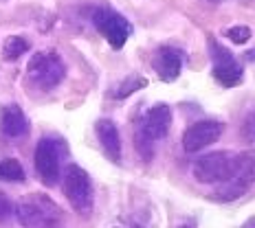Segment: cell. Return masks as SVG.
Instances as JSON below:
<instances>
[{
	"label": "cell",
	"mask_w": 255,
	"mask_h": 228,
	"mask_svg": "<svg viewBox=\"0 0 255 228\" xmlns=\"http://www.w3.org/2000/svg\"><path fill=\"white\" fill-rule=\"evenodd\" d=\"M13 213L22 228H60L62 226V211L49 195L31 193L24 195L13 206Z\"/></svg>",
	"instance_id": "6da1fadb"
},
{
	"label": "cell",
	"mask_w": 255,
	"mask_h": 228,
	"mask_svg": "<svg viewBox=\"0 0 255 228\" xmlns=\"http://www.w3.org/2000/svg\"><path fill=\"white\" fill-rule=\"evenodd\" d=\"M253 184H255V152L236 153L229 178L216 187V200L233 202V200L242 198Z\"/></svg>",
	"instance_id": "7a4b0ae2"
},
{
	"label": "cell",
	"mask_w": 255,
	"mask_h": 228,
	"mask_svg": "<svg viewBox=\"0 0 255 228\" xmlns=\"http://www.w3.org/2000/svg\"><path fill=\"white\" fill-rule=\"evenodd\" d=\"M64 77H66V64L55 51L35 53L26 64V79L31 86H35L42 92L60 86Z\"/></svg>",
	"instance_id": "3957f363"
},
{
	"label": "cell",
	"mask_w": 255,
	"mask_h": 228,
	"mask_svg": "<svg viewBox=\"0 0 255 228\" xmlns=\"http://www.w3.org/2000/svg\"><path fill=\"white\" fill-rule=\"evenodd\" d=\"M66 153V143L57 136H44L38 141L33 153L38 178L46 187H55L62 178V158Z\"/></svg>",
	"instance_id": "277c9868"
},
{
	"label": "cell",
	"mask_w": 255,
	"mask_h": 228,
	"mask_svg": "<svg viewBox=\"0 0 255 228\" xmlns=\"http://www.w3.org/2000/svg\"><path fill=\"white\" fill-rule=\"evenodd\" d=\"M62 184H64L66 200L71 202V206L79 215L86 217L93 213L95 191H93V182H90V176L86 173V169L71 162V165L62 171Z\"/></svg>",
	"instance_id": "5b68a950"
},
{
	"label": "cell",
	"mask_w": 255,
	"mask_h": 228,
	"mask_svg": "<svg viewBox=\"0 0 255 228\" xmlns=\"http://www.w3.org/2000/svg\"><path fill=\"white\" fill-rule=\"evenodd\" d=\"M169 127H172V108L167 103H156L141 114L136 125V141L143 156H145V145L152 152V143L165 139Z\"/></svg>",
	"instance_id": "8992f818"
},
{
	"label": "cell",
	"mask_w": 255,
	"mask_h": 228,
	"mask_svg": "<svg viewBox=\"0 0 255 228\" xmlns=\"http://www.w3.org/2000/svg\"><path fill=\"white\" fill-rule=\"evenodd\" d=\"M93 24L115 51L124 49L126 42L130 40V35H132V24L128 22V18H124L119 11H115V9H110V7L95 9Z\"/></svg>",
	"instance_id": "52a82bcc"
},
{
	"label": "cell",
	"mask_w": 255,
	"mask_h": 228,
	"mask_svg": "<svg viewBox=\"0 0 255 228\" xmlns=\"http://www.w3.org/2000/svg\"><path fill=\"white\" fill-rule=\"evenodd\" d=\"M209 55H211V66H214V77L218 83H222L225 88H233L238 83H242L244 79L242 64L216 38H209Z\"/></svg>",
	"instance_id": "ba28073f"
},
{
	"label": "cell",
	"mask_w": 255,
	"mask_h": 228,
	"mask_svg": "<svg viewBox=\"0 0 255 228\" xmlns=\"http://www.w3.org/2000/svg\"><path fill=\"white\" fill-rule=\"evenodd\" d=\"M233 167V153L229 152H214V153H205L198 160L194 162V178L203 184H222L231 173Z\"/></svg>",
	"instance_id": "9c48e42d"
},
{
	"label": "cell",
	"mask_w": 255,
	"mask_h": 228,
	"mask_svg": "<svg viewBox=\"0 0 255 228\" xmlns=\"http://www.w3.org/2000/svg\"><path fill=\"white\" fill-rule=\"evenodd\" d=\"M225 125L220 121H196L183 134V150L187 153H198L211 147L222 136Z\"/></svg>",
	"instance_id": "30bf717a"
},
{
	"label": "cell",
	"mask_w": 255,
	"mask_h": 228,
	"mask_svg": "<svg viewBox=\"0 0 255 228\" xmlns=\"http://www.w3.org/2000/svg\"><path fill=\"white\" fill-rule=\"evenodd\" d=\"M183 62H185V55L180 49H174V46H161L156 49L152 57V66L156 71V75L161 81H176L180 71H183Z\"/></svg>",
	"instance_id": "8fae6325"
},
{
	"label": "cell",
	"mask_w": 255,
	"mask_h": 228,
	"mask_svg": "<svg viewBox=\"0 0 255 228\" xmlns=\"http://www.w3.org/2000/svg\"><path fill=\"white\" fill-rule=\"evenodd\" d=\"M0 132L9 139H20L29 134V119L20 105L9 103L0 110Z\"/></svg>",
	"instance_id": "7c38bea8"
},
{
	"label": "cell",
	"mask_w": 255,
	"mask_h": 228,
	"mask_svg": "<svg viewBox=\"0 0 255 228\" xmlns=\"http://www.w3.org/2000/svg\"><path fill=\"white\" fill-rule=\"evenodd\" d=\"M95 132H97L99 145H102L106 156L113 162H121V136L117 125L110 119H99L95 123Z\"/></svg>",
	"instance_id": "4fadbf2b"
},
{
	"label": "cell",
	"mask_w": 255,
	"mask_h": 228,
	"mask_svg": "<svg viewBox=\"0 0 255 228\" xmlns=\"http://www.w3.org/2000/svg\"><path fill=\"white\" fill-rule=\"evenodd\" d=\"M29 51V40H24L22 35H9L2 44V57L7 62H15Z\"/></svg>",
	"instance_id": "5bb4252c"
},
{
	"label": "cell",
	"mask_w": 255,
	"mask_h": 228,
	"mask_svg": "<svg viewBox=\"0 0 255 228\" xmlns=\"http://www.w3.org/2000/svg\"><path fill=\"white\" fill-rule=\"evenodd\" d=\"M26 173L24 167L20 165L15 158H4L0 160V180L2 182H24Z\"/></svg>",
	"instance_id": "9a60e30c"
},
{
	"label": "cell",
	"mask_w": 255,
	"mask_h": 228,
	"mask_svg": "<svg viewBox=\"0 0 255 228\" xmlns=\"http://www.w3.org/2000/svg\"><path fill=\"white\" fill-rule=\"evenodd\" d=\"M147 86V79L143 77V75H128L124 81L117 86V90H115V99H128L132 92H136V90H141V88H145Z\"/></svg>",
	"instance_id": "2e32d148"
},
{
	"label": "cell",
	"mask_w": 255,
	"mask_h": 228,
	"mask_svg": "<svg viewBox=\"0 0 255 228\" xmlns=\"http://www.w3.org/2000/svg\"><path fill=\"white\" fill-rule=\"evenodd\" d=\"M225 35L233 44L240 46V44H247V42L253 38V31H251V26H247V24H236V26H231V29H227Z\"/></svg>",
	"instance_id": "e0dca14e"
},
{
	"label": "cell",
	"mask_w": 255,
	"mask_h": 228,
	"mask_svg": "<svg viewBox=\"0 0 255 228\" xmlns=\"http://www.w3.org/2000/svg\"><path fill=\"white\" fill-rule=\"evenodd\" d=\"M11 213H13V206L9 202V198L0 193V222H4Z\"/></svg>",
	"instance_id": "ac0fdd59"
},
{
	"label": "cell",
	"mask_w": 255,
	"mask_h": 228,
	"mask_svg": "<svg viewBox=\"0 0 255 228\" xmlns=\"http://www.w3.org/2000/svg\"><path fill=\"white\" fill-rule=\"evenodd\" d=\"M244 134L249 141H255V112H251L244 121Z\"/></svg>",
	"instance_id": "d6986e66"
},
{
	"label": "cell",
	"mask_w": 255,
	"mask_h": 228,
	"mask_svg": "<svg viewBox=\"0 0 255 228\" xmlns=\"http://www.w3.org/2000/svg\"><path fill=\"white\" fill-rule=\"evenodd\" d=\"M242 228H255V217H253V220H249V222H247V224H244Z\"/></svg>",
	"instance_id": "ffe728a7"
},
{
	"label": "cell",
	"mask_w": 255,
	"mask_h": 228,
	"mask_svg": "<svg viewBox=\"0 0 255 228\" xmlns=\"http://www.w3.org/2000/svg\"><path fill=\"white\" fill-rule=\"evenodd\" d=\"M247 60H251V62H255V49H253L251 53H247Z\"/></svg>",
	"instance_id": "44dd1931"
},
{
	"label": "cell",
	"mask_w": 255,
	"mask_h": 228,
	"mask_svg": "<svg viewBox=\"0 0 255 228\" xmlns=\"http://www.w3.org/2000/svg\"><path fill=\"white\" fill-rule=\"evenodd\" d=\"M211 2H222V0H211Z\"/></svg>",
	"instance_id": "7402d4cb"
},
{
	"label": "cell",
	"mask_w": 255,
	"mask_h": 228,
	"mask_svg": "<svg viewBox=\"0 0 255 228\" xmlns=\"http://www.w3.org/2000/svg\"><path fill=\"white\" fill-rule=\"evenodd\" d=\"M180 228H191V226H180Z\"/></svg>",
	"instance_id": "603a6c76"
}]
</instances>
